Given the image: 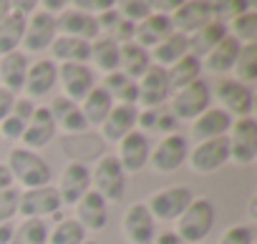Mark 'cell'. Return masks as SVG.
<instances>
[{"instance_id": "cell-1", "label": "cell", "mask_w": 257, "mask_h": 244, "mask_svg": "<svg viewBox=\"0 0 257 244\" xmlns=\"http://www.w3.org/2000/svg\"><path fill=\"white\" fill-rule=\"evenodd\" d=\"M8 171L13 176V181H18L26 189H41V186H48L51 179H53V171L51 166L46 164L43 156H38L36 151H28L23 146H16L11 154H8Z\"/></svg>"}, {"instance_id": "cell-2", "label": "cell", "mask_w": 257, "mask_h": 244, "mask_svg": "<svg viewBox=\"0 0 257 244\" xmlns=\"http://www.w3.org/2000/svg\"><path fill=\"white\" fill-rule=\"evenodd\" d=\"M217 209L209 199H192V204L184 209V214L177 219V236L187 244H204L207 234L214 226Z\"/></svg>"}, {"instance_id": "cell-3", "label": "cell", "mask_w": 257, "mask_h": 244, "mask_svg": "<svg viewBox=\"0 0 257 244\" xmlns=\"http://www.w3.org/2000/svg\"><path fill=\"white\" fill-rule=\"evenodd\" d=\"M91 189L103 196V201H118L126 189V174L116 159V154H101L96 166L91 169Z\"/></svg>"}, {"instance_id": "cell-4", "label": "cell", "mask_w": 257, "mask_h": 244, "mask_svg": "<svg viewBox=\"0 0 257 244\" xmlns=\"http://www.w3.org/2000/svg\"><path fill=\"white\" fill-rule=\"evenodd\" d=\"M229 161H234L237 166H249L257 159V121L254 116H244V118H234L229 134Z\"/></svg>"}, {"instance_id": "cell-5", "label": "cell", "mask_w": 257, "mask_h": 244, "mask_svg": "<svg viewBox=\"0 0 257 244\" xmlns=\"http://www.w3.org/2000/svg\"><path fill=\"white\" fill-rule=\"evenodd\" d=\"M194 194L189 186H164L159 191H154L144 204L149 209V214L154 216V221H177L184 209L192 204Z\"/></svg>"}, {"instance_id": "cell-6", "label": "cell", "mask_w": 257, "mask_h": 244, "mask_svg": "<svg viewBox=\"0 0 257 244\" xmlns=\"http://www.w3.org/2000/svg\"><path fill=\"white\" fill-rule=\"evenodd\" d=\"M212 106V88L199 78L192 86L172 93V116L177 121H194L197 116H202L207 108Z\"/></svg>"}, {"instance_id": "cell-7", "label": "cell", "mask_w": 257, "mask_h": 244, "mask_svg": "<svg viewBox=\"0 0 257 244\" xmlns=\"http://www.w3.org/2000/svg\"><path fill=\"white\" fill-rule=\"evenodd\" d=\"M58 83L63 88L61 96H66L73 103H81L98 86L96 71L88 63H61L58 66Z\"/></svg>"}, {"instance_id": "cell-8", "label": "cell", "mask_w": 257, "mask_h": 244, "mask_svg": "<svg viewBox=\"0 0 257 244\" xmlns=\"http://www.w3.org/2000/svg\"><path fill=\"white\" fill-rule=\"evenodd\" d=\"M187 161H189L194 174H212V171L222 169L229 161V141H227V136L199 141L187 154Z\"/></svg>"}, {"instance_id": "cell-9", "label": "cell", "mask_w": 257, "mask_h": 244, "mask_svg": "<svg viewBox=\"0 0 257 244\" xmlns=\"http://www.w3.org/2000/svg\"><path fill=\"white\" fill-rule=\"evenodd\" d=\"M187 154H189L187 139L182 134H169V136H164L157 144V149H152L149 164L159 174H172V171H177L187 161Z\"/></svg>"}, {"instance_id": "cell-10", "label": "cell", "mask_w": 257, "mask_h": 244, "mask_svg": "<svg viewBox=\"0 0 257 244\" xmlns=\"http://www.w3.org/2000/svg\"><path fill=\"white\" fill-rule=\"evenodd\" d=\"M61 196L56 186H41V189H26L18 199V214L23 219H46L48 214H56L61 209Z\"/></svg>"}, {"instance_id": "cell-11", "label": "cell", "mask_w": 257, "mask_h": 244, "mask_svg": "<svg viewBox=\"0 0 257 244\" xmlns=\"http://www.w3.org/2000/svg\"><path fill=\"white\" fill-rule=\"evenodd\" d=\"M121 229L128 244H154V236H157V221L149 214L144 201H134L123 211Z\"/></svg>"}, {"instance_id": "cell-12", "label": "cell", "mask_w": 257, "mask_h": 244, "mask_svg": "<svg viewBox=\"0 0 257 244\" xmlns=\"http://www.w3.org/2000/svg\"><path fill=\"white\" fill-rule=\"evenodd\" d=\"M58 196L61 204L76 206L81 201V196L86 191H91V169L86 166V161H68L66 169L61 171V181H58Z\"/></svg>"}, {"instance_id": "cell-13", "label": "cell", "mask_w": 257, "mask_h": 244, "mask_svg": "<svg viewBox=\"0 0 257 244\" xmlns=\"http://www.w3.org/2000/svg\"><path fill=\"white\" fill-rule=\"evenodd\" d=\"M56 18L43 13L41 8L26 18V33H23V53H41L46 48H51V43L56 41Z\"/></svg>"}, {"instance_id": "cell-14", "label": "cell", "mask_w": 257, "mask_h": 244, "mask_svg": "<svg viewBox=\"0 0 257 244\" xmlns=\"http://www.w3.org/2000/svg\"><path fill=\"white\" fill-rule=\"evenodd\" d=\"M217 98L222 103L219 108H224L229 116H237V118L252 116V108H254L252 86H244L234 78H222L217 86Z\"/></svg>"}, {"instance_id": "cell-15", "label": "cell", "mask_w": 257, "mask_h": 244, "mask_svg": "<svg viewBox=\"0 0 257 244\" xmlns=\"http://www.w3.org/2000/svg\"><path fill=\"white\" fill-rule=\"evenodd\" d=\"M149 154H152V144H149L147 134L132 131V134H126L118 141L116 159H118L123 174H137V171H142L149 164Z\"/></svg>"}, {"instance_id": "cell-16", "label": "cell", "mask_w": 257, "mask_h": 244, "mask_svg": "<svg viewBox=\"0 0 257 244\" xmlns=\"http://www.w3.org/2000/svg\"><path fill=\"white\" fill-rule=\"evenodd\" d=\"M56 33L68 36V38H81V41H88V43L101 38L96 18L78 11V8H71V6H66V11H61L56 16Z\"/></svg>"}, {"instance_id": "cell-17", "label": "cell", "mask_w": 257, "mask_h": 244, "mask_svg": "<svg viewBox=\"0 0 257 244\" xmlns=\"http://www.w3.org/2000/svg\"><path fill=\"white\" fill-rule=\"evenodd\" d=\"M169 21H172V28L177 33L192 36V33H197L199 28H204L214 18H212L209 3H204V0H187V3H179L174 8V13L169 16Z\"/></svg>"}, {"instance_id": "cell-18", "label": "cell", "mask_w": 257, "mask_h": 244, "mask_svg": "<svg viewBox=\"0 0 257 244\" xmlns=\"http://www.w3.org/2000/svg\"><path fill=\"white\" fill-rule=\"evenodd\" d=\"M137 88H139V103L142 108H157L162 106L172 93H169V83H167V68H159V66H149L147 73L137 81Z\"/></svg>"}, {"instance_id": "cell-19", "label": "cell", "mask_w": 257, "mask_h": 244, "mask_svg": "<svg viewBox=\"0 0 257 244\" xmlns=\"http://www.w3.org/2000/svg\"><path fill=\"white\" fill-rule=\"evenodd\" d=\"M56 136V124H53V116L48 111V106H36V113L31 116L28 126L21 136L23 149L28 151H38L43 146H48Z\"/></svg>"}, {"instance_id": "cell-20", "label": "cell", "mask_w": 257, "mask_h": 244, "mask_svg": "<svg viewBox=\"0 0 257 244\" xmlns=\"http://www.w3.org/2000/svg\"><path fill=\"white\" fill-rule=\"evenodd\" d=\"M137 116H139V106H126V103H113V108L108 111L106 121L98 126L103 139L111 144H118L126 134L137 131Z\"/></svg>"}, {"instance_id": "cell-21", "label": "cell", "mask_w": 257, "mask_h": 244, "mask_svg": "<svg viewBox=\"0 0 257 244\" xmlns=\"http://www.w3.org/2000/svg\"><path fill=\"white\" fill-rule=\"evenodd\" d=\"M58 83V66L56 61L51 58H43V61H36L28 66V73H26V96L28 98H41V96H48Z\"/></svg>"}, {"instance_id": "cell-22", "label": "cell", "mask_w": 257, "mask_h": 244, "mask_svg": "<svg viewBox=\"0 0 257 244\" xmlns=\"http://www.w3.org/2000/svg\"><path fill=\"white\" fill-rule=\"evenodd\" d=\"M232 116L219 108V106H209L202 116H197L192 121V134L197 141H209V139H219V136H227L229 134V126H232Z\"/></svg>"}, {"instance_id": "cell-23", "label": "cell", "mask_w": 257, "mask_h": 244, "mask_svg": "<svg viewBox=\"0 0 257 244\" xmlns=\"http://www.w3.org/2000/svg\"><path fill=\"white\" fill-rule=\"evenodd\" d=\"M86 231H101L108 221V204L103 201V196H98L93 189L86 191L81 196V201L76 204V216H73Z\"/></svg>"}, {"instance_id": "cell-24", "label": "cell", "mask_w": 257, "mask_h": 244, "mask_svg": "<svg viewBox=\"0 0 257 244\" xmlns=\"http://www.w3.org/2000/svg\"><path fill=\"white\" fill-rule=\"evenodd\" d=\"M28 66H31V61L23 51H13V53L0 56V88L11 91L13 96L23 93Z\"/></svg>"}, {"instance_id": "cell-25", "label": "cell", "mask_w": 257, "mask_h": 244, "mask_svg": "<svg viewBox=\"0 0 257 244\" xmlns=\"http://www.w3.org/2000/svg\"><path fill=\"white\" fill-rule=\"evenodd\" d=\"M172 33H174V28H172L169 16L167 13H152L142 23H137V28H134V43L142 46V48H147V51H152V48H157Z\"/></svg>"}, {"instance_id": "cell-26", "label": "cell", "mask_w": 257, "mask_h": 244, "mask_svg": "<svg viewBox=\"0 0 257 244\" xmlns=\"http://www.w3.org/2000/svg\"><path fill=\"white\" fill-rule=\"evenodd\" d=\"M239 48H242V46H239L232 36H224V38L202 58V71H209V73H214V76L232 73Z\"/></svg>"}, {"instance_id": "cell-27", "label": "cell", "mask_w": 257, "mask_h": 244, "mask_svg": "<svg viewBox=\"0 0 257 244\" xmlns=\"http://www.w3.org/2000/svg\"><path fill=\"white\" fill-rule=\"evenodd\" d=\"M149 66H152V58H149V51H147V48L137 46L134 41L118 46V71H121L126 78L139 81V78L147 73Z\"/></svg>"}, {"instance_id": "cell-28", "label": "cell", "mask_w": 257, "mask_h": 244, "mask_svg": "<svg viewBox=\"0 0 257 244\" xmlns=\"http://www.w3.org/2000/svg\"><path fill=\"white\" fill-rule=\"evenodd\" d=\"M224 36H229L227 33V23H222V21H209L204 28H199L197 33H192V36H187V46H189V56H194V58H204Z\"/></svg>"}, {"instance_id": "cell-29", "label": "cell", "mask_w": 257, "mask_h": 244, "mask_svg": "<svg viewBox=\"0 0 257 244\" xmlns=\"http://www.w3.org/2000/svg\"><path fill=\"white\" fill-rule=\"evenodd\" d=\"M189 53V46H187V36L184 33H172V36H167L157 48H152L149 51V58H152V63L154 66H159V68H172L177 61H182L184 56Z\"/></svg>"}, {"instance_id": "cell-30", "label": "cell", "mask_w": 257, "mask_h": 244, "mask_svg": "<svg viewBox=\"0 0 257 244\" xmlns=\"http://www.w3.org/2000/svg\"><path fill=\"white\" fill-rule=\"evenodd\" d=\"M78 108H81V113H83V118H86L88 129H98L103 121H106L108 111L113 108V98H111L101 86H96V88L78 103Z\"/></svg>"}, {"instance_id": "cell-31", "label": "cell", "mask_w": 257, "mask_h": 244, "mask_svg": "<svg viewBox=\"0 0 257 244\" xmlns=\"http://www.w3.org/2000/svg\"><path fill=\"white\" fill-rule=\"evenodd\" d=\"M202 78V61L194 56H184L182 61H177L172 68H167V83H169V93H177L187 86H192L194 81Z\"/></svg>"}, {"instance_id": "cell-32", "label": "cell", "mask_w": 257, "mask_h": 244, "mask_svg": "<svg viewBox=\"0 0 257 244\" xmlns=\"http://www.w3.org/2000/svg\"><path fill=\"white\" fill-rule=\"evenodd\" d=\"M51 53L61 63H88L91 61V43L81 38H68V36H56L51 43Z\"/></svg>"}, {"instance_id": "cell-33", "label": "cell", "mask_w": 257, "mask_h": 244, "mask_svg": "<svg viewBox=\"0 0 257 244\" xmlns=\"http://www.w3.org/2000/svg\"><path fill=\"white\" fill-rule=\"evenodd\" d=\"M26 18L28 16H21L11 8V13L0 21V56L21 51L23 33H26Z\"/></svg>"}, {"instance_id": "cell-34", "label": "cell", "mask_w": 257, "mask_h": 244, "mask_svg": "<svg viewBox=\"0 0 257 244\" xmlns=\"http://www.w3.org/2000/svg\"><path fill=\"white\" fill-rule=\"evenodd\" d=\"M101 88L113 98V103H126V106H137V103H139V88H137V81L126 78L121 71L103 76Z\"/></svg>"}, {"instance_id": "cell-35", "label": "cell", "mask_w": 257, "mask_h": 244, "mask_svg": "<svg viewBox=\"0 0 257 244\" xmlns=\"http://www.w3.org/2000/svg\"><path fill=\"white\" fill-rule=\"evenodd\" d=\"M91 63L93 71L108 76L118 71V46L111 38H96L91 43Z\"/></svg>"}, {"instance_id": "cell-36", "label": "cell", "mask_w": 257, "mask_h": 244, "mask_svg": "<svg viewBox=\"0 0 257 244\" xmlns=\"http://www.w3.org/2000/svg\"><path fill=\"white\" fill-rule=\"evenodd\" d=\"M48 241V224L46 219H23L13 226V236L8 244H46Z\"/></svg>"}, {"instance_id": "cell-37", "label": "cell", "mask_w": 257, "mask_h": 244, "mask_svg": "<svg viewBox=\"0 0 257 244\" xmlns=\"http://www.w3.org/2000/svg\"><path fill=\"white\" fill-rule=\"evenodd\" d=\"M232 73H234V81H239L244 86H252L257 81V43H249V46L239 48Z\"/></svg>"}, {"instance_id": "cell-38", "label": "cell", "mask_w": 257, "mask_h": 244, "mask_svg": "<svg viewBox=\"0 0 257 244\" xmlns=\"http://www.w3.org/2000/svg\"><path fill=\"white\" fill-rule=\"evenodd\" d=\"M227 33H229L239 46L257 43V13H254V11H244V13H239L237 18L229 21Z\"/></svg>"}, {"instance_id": "cell-39", "label": "cell", "mask_w": 257, "mask_h": 244, "mask_svg": "<svg viewBox=\"0 0 257 244\" xmlns=\"http://www.w3.org/2000/svg\"><path fill=\"white\" fill-rule=\"evenodd\" d=\"M83 241H86V229L71 216V219H61L53 229H48L46 244H83Z\"/></svg>"}, {"instance_id": "cell-40", "label": "cell", "mask_w": 257, "mask_h": 244, "mask_svg": "<svg viewBox=\"0 0 257 244\" xmlns=\"http://www.w3.org/2000/svg\"><path fill=\"white\" fill-rule=\"evenodd\" d=\"M53 124H56V129L66 131L68 136H83L88 131V124H86V118H83V113H81L78 106H73L68 113H63L61 118H56Z\"/></svg>"}, {"instance_id": "cell-41", "label": "cell", "mask_w": 257, "mask_h": 244, "mask_svg": "<svg viewBox=\"0 0 257 244\" xmlns=\"http://www.w3.org/2000/svg\"><path fill=\"white\" fill-rule=\"evenodd\" d=\"M116 13L128 21V23H142L147 16H152V8L149 3H144V0H121V3H116Z\"/></svg>"}, {"instance_id": "cell-42", "label": "cell", "mask_w": 257, "mask_h": 244, "mask_svg": "<svg viewBox=\"0 0 257 244\" xmlns=\"http://www.w3.org/2000/svg\"><path fill=\"white\" fill-rule=\"evenodd\" d=\"M18 199H21V189L16 186L0 191V224L13 221V216L18 214Z\"/></svg>"}, {"instance_id": "cell-43", "label": "cell", "mask_w": 257, "mask_h": 244, "mask_svg": "<svg viewBox=\"0 0 257 244\" xmlns=\"http://www.w3.org/2000/svg\"><path fill=\"white\" fill-rule=\"evenodd\" d=\"M219 244H254V229L249 224H234L222 234Z\"/></svg>"}, {"instance_id": "cell-44", "label": "cell", "mask_w": 257, "mask_h": 244, "mask_svg": "<svg viewBox=\"0 0 257 244\" xmlns=\"http://www.w3.org/2000/svg\"><path fill=\"white\" fill-rule=\"evenodd\" d=\"M26 121H21L18 116H8V118H3L0 121V136H3L6 141H21V136H23V131H26Z\"/></svg>"}, {"instance_id": "cell-45", "label": "cell", "mask_w": 257, "mask_h": 244, "mask_svg": "<svg viewBox=\"0 0 257 244\" xmlns=\"http://www.w3.org/2000/svg\"><path fill=\"white\" fill-rule=\"evenodd\" d=\"M71 8H78V11H83V13H88V16H101L103 11H111L116 3L113 0H76V3H68Z\"/></svg>"}, {"instance_id": "cell-46", "label": "cell", "mask_w": 257, "mask_h": 244, "mask_svg": "<svg viewBox=\"0 0 257 244\" xmlns=\"http://www.w3.org/2000/svg\"><path fill=\"white\" fill-rule=\"evenodd\" d=\"M13 116H18L21 121H31V116L36 113V101L33 98H28V96H16V101H13V111H11Z\"/></svg>"}, {"instance_id": "cell-47", "label": "cell", "mask_w": 257, "mask_h": 244, "mask_svg": "<svg viewBox=\"0 0 257 244\" xmlns=\"http://www.w3.org/2000/svg\"><path fill=\"white\" fill-rule=\"evenodd\" d=\"M177 124H179V121H177L172 113H159V118H157V131H164L167 136H169V134H177Z\"/></svg>"}, {"instance_id": "cell-48", "label": "cell", "mask_w": 257, "mask_h": 244, "mask_svg": "<svg viewBox=\"0 0 257 244\" xmlns=\"http://www.w3.org/2000/svg\"><path fill=\"white\" fill-rule=\"evenodd\" d=\"M13 101H16V96H13L11 91L0 88V121L11 116V111H13Z\"/></svg>"}, {"instance_id": "cell-49", "label": "cell", "mask_w": 257, "mask_h": 244, "mask_svg": "<svg viewBox=\"0 0 257 244\" xmlns=\"http://www.w3.org/2000/svg\"><path fill=\"white\" fill-rule=\"evenodd\" d=\"M154 244H187L184 239H179L174 231H162L154 236Z\"/></svg>"}, {"instance_id": "cell-50", "label": "cell", "mask_w": 257, "mask_h": 244, "mask_svg": "<svg viewBox=\"0 0 257 244\" xmlns=\"http://www.w3.org/2000/svg\"><path fill=\"white\" fill-rule=\"evenodd\" d=\"M11 186H16V181H13L8 166H6V164H0V191H6V189H11Z\"/></svg>"}, {"instance_id": "cell-51", "label": "cell", "mask_w": 257, "mask_h": 244, "mask_svg": "<svg viewBox=\"0 0 257 244\" xmlns=\"http://www.w3.org/2000/svg\"><path fill=\"white\" fill-rule=\"evenodd\" d=\"M13 221H8V224H0V244H8L11 241V236H13Z\"/></svg>"}, {"instance_id": "cell-52", "label": "cell", "mask_w": 257, "mask_h": 244, "mask_svg": "<svg viewBox=\"0 0 257 244\" xmlns=\"http://www.w3.org/2000/svg\"><path fill=\"white\" fill-rule=\"evenodd\" d=\"M8 13H11V3H6V0H0V21H3Z\"/></svg>"}, {"instance_id": "cell-53", "label": "cell", "mask_w": 257, "mask_h": 244, "mask_svg": "<svg viewBox=\"0 0 257 244\" xmlns=\"http://www.w3.org/2000/svg\"><path fill=\"white\" fill-rule=\"evenodd\" d=\"M83 244H96V241H91V239H86V241H83Z\"/></svg>"}]
</instances>
